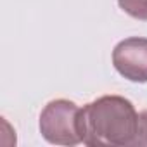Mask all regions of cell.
I'll use <instances>...</instances> for the list:
<instances>
[{"label":"cell","instance_id":"obj_1","mask_svg":"<svg viewBox=\"0 0 147 147\" xmlns=\"http://www.w3.org/2000/svg\"><path fill=\"white\" fill-rule=\"evenodd\" d=\"M82 140L90 147H130L138 144V113L121 95H102L82 107Z\"/></svg>","mask_w":147,"mask_h":147},{"label":"cell","instance_id":"obj_2","mask_svg":"<svg viewBox=\"0 0 147 147\" xmlns=\"http://www.w3.org/2000/svg\"><path fill=\"white\" fill-rule=\"evenodd\" d=\"M80 113L73 100L55 99L50 100L40 113L38 128L42 137L49 144L55 145H76L82 144V125Z\"/></svg>","mask_w":147,"mask_h":147},{"label":"cell","instance_id":"obj_3","mask_svg":"<svg viewBox=\"0 0 147 147\" xmlns=\"http://www.w3.org/2000/svg\"><path fill=\"white\" fill-rule=\"evenodd\" d=\"M113 64L119 75L135 83L147 82V38L130 36L113 50Z\"/></svg>","mask_w":147,"mask_h":147},{"label":"cell","instance_id":"obj_4","mask_svg":"<svg viewBox=\"0 0 147 147\" xmlns=\"http://www.w3.org/2000/svg\"><path fill=\"white\" fill-rule=\"evenodd\" d=\"M123 12L138 21H147V0H118Z\"/></svg>","mask_w":147,"mask_h":147},{"label":"cell","instance_id":"obj_5","mask_svg":"<svg viewBox=\"0 0 147 147\" xmlns=\"http://www.w3.org/2000/svg\"><path fill=\"white\" fill-rule=\"evenodd\" d=\"M137 145H147V111L138 114V144Z\"/></svg>","mask_w":147,"mask_h":147}]
</instances>
